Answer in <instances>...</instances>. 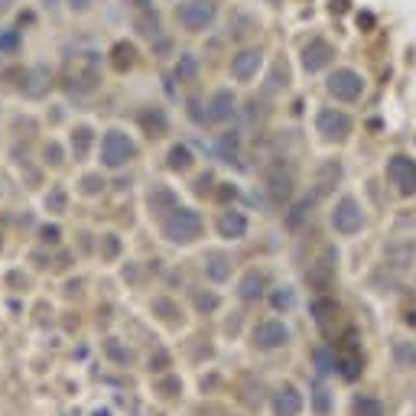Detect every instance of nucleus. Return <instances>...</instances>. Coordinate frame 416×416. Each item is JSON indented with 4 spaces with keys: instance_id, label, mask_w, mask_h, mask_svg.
Wrapping results in <instances>:
<instances>
[{
    "instance_id": "12",
    "label": "nucleus",
    "mask_w": 416,
    "mask_h": 416,
    "mask_svg": "<svg viewBox=\"0 0 416 416\" xmlns=\"http://www.w3.org/2000/svg\"><path fill=\"white\" fill-rule=\"evenodd\" d=\"M247 231V221H244V215H238V212H228L225 218H221V234L225 238H241Z\"/></svg>"
},
{
    "instance_id": "21",
    "label": "nucleus",
    "mask_w": 416,
    "mask_h": 416,
    "mask_svg": "<svg viewBox=\"0 0 416 416\" xmlns=\"http://www.w3.org/2000/svg\"><path fill=\"white\" fill-rule=\"evenodd\" d=\"M137 26H140V33H146V36L160 33V20H156V17H140V20H137Z\"/></svg>"
},
{
    "instance_id": "10",
    "label": "nucleus",
    "mask_w": 416,
    "mask_h": 416,
    "mask_svg": "<svg viewBox=\"0 0 416 416\" xmlns=\"http://www.w3.org/2000/svg\"><path fill=\"white\" fill-rule=\"evenodd\" d=\"M231 111H234V94H231V92H218L212 98V111H208L205 118H208V120H225Z\"/></svg>"
},
{
    "instance_id": "24",
    "label": "nucleus",
    "mask_w": 416,
    "mask_h": 416,
    "mask_svg": "<svg viewBox=\"0 0 416 416\" xmlns=\"http://www.w3.org/2000/svg\"><path fill=\"white\" fill-rule=\"evenodd\" d=\"M68 7L75 10V13H85V10L92 7V0H68Z\"/></svg>"
},
{
    "instance_id": "17",
    "label": "nucleus",
    "mask_w": 416,
    "mask_h": 416,
    "mask_svg": "<svg viewBox=\"0 0 416 416\" xmlns=\"http://www.w3.org/2000/svg\"><path fill=\"white\" fill-rule=\"evenodd\" d=\"M196 72H198L196 56H182V59L176 62V75L179 78H196Z\"/></svg>"
},
{
    "instance_id": "16",
    "label": "nucleus",
    "mask_w": 416,
    "mask_h": 416,
    "mask_svg": "<svg viewBox=\"0 0 416 416\" xmlns=\"http://www.w3.org/2000/svg\"><path fill=\"white\" fill-rule=\"evenodd\" d=\"M355 410H358V416H384L381 400H374V397H361Z\"/></svg>"
},
{
    "instance_id": "9",
    "label": "nucleus",
    "mask_w": 416,
    "mask_h": 416,
    "mask_svg": "<svg viewBox=\"0 0 416 416\" xmlns=\"http://www.w3.org/2000/svg\"><path fill=\"white\" fill-rule=\"evenodd\" d=\"M332 56H335V49H332L325 39H313V43L303 49V68H306V72H322L332 62Z\"/></svg>"
},
{
    "instance_id": "3",
    "label": "nucleus",
    "mask_w": 416,
    "mask_h": 416,
    "mask_svg": "<svg viewBox=\"0 0 416 416\" xmlns=\"http://www.w3.org/2000/svg\"><path fill=\"white\" fill-rule=\"evenodd\" d=\"M387 179L397 186L400 196H413L416 192V163L410 156H391L387 163Z\"/></svg>"
},
{
    "instance_id": "19",
    "label": "nucleus",
    "mask_w": 416,
    "mask_h": 416,
    "mask_svg": "<svg viewBox=\"0 0 416 416\" xmlns=\"http://www.w3.org/2000/svg\"><path fill=\"white\" fill-rule=\"evenodd\" d=\"M114 56H118V59H114V65L118 68H124V65H130V62H134V46H114Z\"/></svg>"
},
{
    "instance_id": "11",
    "label": "nucleus",
    "mask_w": 416,
    "mask_h": 416,
    "mask_svg": "<svg viewBox=\"0 0 416 416\" xmlns=\"http://www.w3.org/2000/svg\"><path fill=\"white\" fill-rule=\"evenodd\" d=\"M283 339H286V329H283L280 322H263L260 329H257V341H260L263 348H273V345H280Z\"/></svg>"
},
{
    "instance_id": "5",
    "label": "nucleus",
    "mask_w": 416,
    "mask_h": 416,
    "mask_svg": "<svg viewBox=\"0 0 416 416\" xmlns=\"http://www.w3.org/2000/svg\"><path fill=\"white\" fill-rule=\"evenodd\" d=\"M315 127L325 140H345L351 134V118L345 111H335V108H325L319 111V118H315Z\"/></svg>"
},
{
    "instance_id": "18",
    "label": "nucleus",
    "mask_w": 416,
    "mask_h": 416,
    "mask_svg": "<svg viewBox=\"0 0 416 416\" xmlns=\"http://www.w3.org/2000/svg\"><path fill=\"white\" fill-rule=\"evenodd\" d=\"M189 163H192V156H189L186 146H172V150H170V166H176V170H186Z\"/></svg>"
},
{
    "instance_id": "8",
    "label": "nucleus",
    "mask_w": 416,
    "mask_h": 416,
    "mask_svg": "<svg viewBox=\"0 0 416 416\" xmlns=\"http://www.w3.org/2000/svg\"><path fill=\"white\" fill-rule=\"evenodd\" d=\"M260 65H263V52L260 49H241L238 56L231 59V75L238 78V82H251Z\"/></svg>"
},
{
    "instance_id": "25",
    "label": "nucleus",
    "mask_w": 416,
    "mask_h": 416,
    "mask_svg": "<svg viewBox=\"0 0 416 416\" xmlns=\"http://www.w3.org/2000/svg\"><path fill=\"white\" fill-rule=\"evenodd\" d=\"M130 7H137V10H150L153 7V0H127Z\"/></svg>"
},
{
    "instance_id": "1",
    "label": "nucleus",
    "mask_w": 416,
    "mask_h": 416,
    "mask_svg": "<svg viewBox=\"0 0 416 416\" xmlns=\"http://www.w3.org/2000/svg\"><path fill=\"white\" fill-rule=\"evenodd\" d=\"M176 20L189 33H202L218 20V7H215V0H186V4H179Z\"/></svg>"
},
{
    "instance_id": "22",
    "label": "nucleus",
    "mask_w": 416,
    "mask_h": 416,
    "mask_svg": "<svg viewBox=\"0 0 416 416\" xmlns=\"http://www.w3.org/2000/svg\"><path fill=\"white\" fill-rule=\"evenodd\" d=\"M17 43H20L17 30H7V33L0 36V52H13V49H17Z\"/></svg>"
},
{
    "instance_id": "6",
    "label": "nucleus",
    "mask_w": 416,
    "mask_h": 416,
    "mask_svg": "<svg viewBox=\"0 0 416 416\" xmlns=\"http://www.w3.org/2000/svg\"><path fill=\"white\" fill-rule=\"evenodd\" d=\"M134 156V144H130L127 134H120V130H111L104 137V163L108 166H120V163H127Z\"/></svg>"
},
{
    "instance_id": "14",
    "label": "nucleus",
    "mask_w": 416,
    "mask_h": 416,
    "mask_svg": "<svg viewBox=\"0 0 416 416\" xmlns=\"http://www.w3.org/2000/svg\"><path fill=\"white\" fill-rule=\"evenodd\" d=\"M393 358L400 367H413L416 365V348L410 341H393Z\"/></svg>"
},
{
    "instance_id": "13",
    "label": "nucleus",
    "mask_w": 416,
    "mask_h": 416,
    "mask_svg": "<svg viewBox=\"0 0 416 416\" xmlns=\"http://www.w3.org/2000/svg\"><path fill=\"white\" fill-rule=\"evenodd\" d=\"M413 251H416L413 244H400V247H391V251H387V263H391L393 270H403V267H407V263L413 260Z\"/></svg>"
},
{
    "instance_id": "2",
    "label": "nucleus",
    "mask_w": 416,
    "mask_h": 416,
    "mask_svg": "<svg viewBox=\"0 0 416 416\" xmlns=\"http://www.w3.org/2000/svg\"><path fill=\"white\" fill-rule=\"evenodd\" d=\"M329 94L339 101H358L365 94V78L355 68H335L329 78Z\"/></svg>"
},
{
    "instance_id": "15",
    "label": "nucleus",
    "mask_w": 416,
    "mask_h": 416,
    "mask_svg": "<svg viewBox=\"0 0 416 416\" xmlns=\"http://www.w3.org/2000/svg\"><path fill=\"white\" fill-rule=\"evenodd\" d=\"M277 413L280 416H296L299 413V397L293 391H286L280 400H277Z\"/></svg>"
},
{
    "instance_id": "20",
    "label": "nucleus",
    "mask_w": 416,
    "mask_h": 416,
    "mask_svg": "<svg viewBox=\"0 0 416 416\" xmlns=\"http://www.w3.org/2000/svg\"><path fill=\"white\" fill-rule=\"evenodd\" d=\"M341 374H345L348 381H355L358 374H361V361H358L355 355H348V358H345V361H341Z\"/></svg>"
},
{
    "instance_id": "7",
    "label": "nucleus",
    "mask_w": 416,
    "mask_h": 416,
    "mask_svg": "<svg viewBox=\"0 0 416 416\" xmlns=\"http://www.w3.org/2000/svg\"><path fill=\"white\" fill-rule=\"evenodd\" d=\"M198 228H202V218H198L196 212L182 208V212H176L172 221L166 225V234H170L172 241H192L198 234Z\"/></svg>"
},
{
    "instance_id": "23",
    "label": "nucleus",
    "mask_w": 416,
    "mask_h": 416,
    "mask_svg": "<svg viewBox=\"0 0 416 416\" xmlns=\"http://www.w3.org/2000/svg\"><path fill=\"white\" fill-rule=\"evenodd\" d=\"M257 293H260V277H254V273H251V277L244 280V296L251 299V296H257Z\"/></svg>"
},
{
    "instance_id": "4",
    "label": "nucleus",
    "mask_w": 416,
    "mask_h": 416,
    "mask_svg": "<svg viewBox=\"0 0 416 416\" xmlns=\"http://www.w3.org/2000/svg\"><path fill=\"white\" fill-rule=\"evenodd\" d=\"M332 225H335L339 234H355V231H361V225H365L361 205H358L351 196H345L339 205H335V212H332Z\"/></svg>"
}]
</instances>
